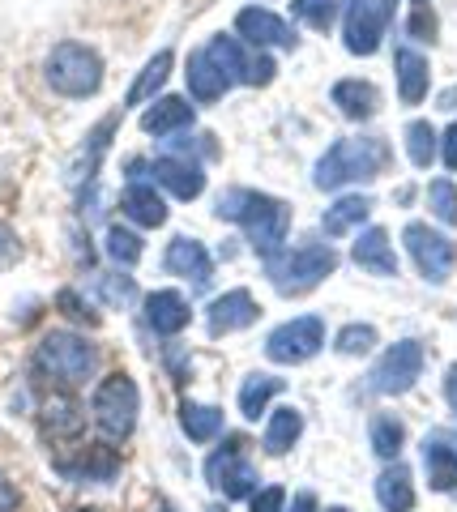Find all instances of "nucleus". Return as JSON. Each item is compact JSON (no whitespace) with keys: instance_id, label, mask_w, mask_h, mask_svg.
Listing matches in <instances>:
<instances>
[{"instance_id":"f3484780","label":"nucleus","mask_w":457,"mask_h":512,"mask_svg":"<svg viewBox=\"0 0 457 512\" xmlns=\"http://www.w3.org/2000/svg\"><path fill=\"white\" fill-rule=\"evenodd\" d=\"M163 269L167 274H176V278H188L193 286H206V278H210V269H214V261H210V252L197 244V239H188V235H180V239H171L167 244V256H163Z\"/></svg>"},{"instance_id":"7c9ffc66","label":"nucleus","mask_w":457,"mask_h":512,"mask_svg":"<svg viewBox=\"0 0 457 512\" xmlns=\"http://www.w3.org/2000/svg\"><path fill=\"white\" fill-rule=\"evenodd\" d=\"M180 423H184V436L193 444H206L223 431V410L218 406H201V402H180Z\"/></svg>"},{"instance_id":"9b49d317","label":"nucleus","mask_w":457,"mask_h":512,"mask_svg":"<svg viewBox=\"0 0 457 512\" xmlns=\"http://www.w3.org/2000/svg\"><path fill=\"white\" fill-rule=\"evenodd\" d=\"M406 252H411L415 269L428 282H445L453 274V261H457L453 239H445L432 227H423V222H411V227H406Z\"/></svg>"},{"instance_id":"09e8293b","label":"nucleus","mask_w":457,"mask_h":512,"mask_svg":"<svg viewBox=\"0 0 457 512\" xmlns=\"http://www.w3.org/2000/svg\"><path fill=\"white\" fill-rule=\"evenodd\" d=\"M329 512H351V508H329Z\"/></svg>"},{"instance_id":"423d86ee","label":"nucleus","mask_w":457,"mask_h":512,"mask_svg":"<svg viewBox=\"0 0 457 512\" xmlns=\"http://www.w3.org/2000/svg\"><path fill=\"white\" fill-rule=\"evenodd\" d=\"M94 423H99V431L107 440H129L133 427H137V410H141V393L133 376H107L99 389H94Z\"/></svg>"},{"instance_id":"7ed1b4c3","label":"nucleus","mask_w":457,"mask_h":512,"mask_svg":"<svg viewBox=\"0 0 457 512\" xmlns=\"http://www.w3.org/2000/svg\"><path fill=\"white\" fill-rule=\"evenodd\" d=\"M94 367H99V350L82 333H47L35 346V372L52 380L56 389H82Z\"/></svg>"},{"instance_id":"393cba45","label":"nucleus","mask_w":457,"mask_h":512,"mask_svg":"<svg viewBox=\"0 0 457 512\" xmlns=\"http://www.w3.org/2000/svg\"><path fill=\"white\" fill-rule=\"evenodd\" d=\"M334 103L346 120H372L376 107H381V90L372 82H359V77H346L334 86Z\"/></svg>"},{"instance_id":"bb28decb","label":"nucleus","mask_w":457,"mask_h":512,"mask_svg":"<svg viewBox=\"0 0 457 512\" xmlns=\"http://www.w3.org/2000/svg\"><path fill=\"white\" fill-rule=\"evenodd\" d=\"M376 500H381L385 512H411L415 508V483L406 466H389L381 478H376Z\"/></svg>"},{"instance_id":"a878e982","label":"nucleus","mask_w":457,"mask_h":512,"mask_svg":"<svg viewBox=\"0 0 457 512\" xmlns=\"http://www.w3.org/2000/svg\"><path fill=\"white\" fill-rule=\"evenodd\" d=\"M423 461H428V478L436 491H457V444L432 436L423 444Z\"/></svg>"},{"instance_id":"4468645a","label":"nucleus","mask_w":457,"mask_h":512,"mask_svg":"<svg viewBox=\"0 0 457 512\" xmlns=\"http://www.w3.org/2000/svg\"><path fill=\"white\" fill-rule=\"evenodd\" d=\"M235 30L252 43V47H295V30H291V22H282L278 13H270V9H240L235 13Z\"/></svg>"},{"instance_id":"58836bf2","label":"nucleus","mask_w":457,"mask_h":512,"mask_svg":"<svg viewBox=\"0 0 457 512\" xmlns=\"http://www.w3.org/2000/svg\"><path fill=\"white\" fill-rule=\"evenodd\" d=\"M56 303H60V312L73 316V320H82V325H99V316H94V312L86 308V299L77 295V291H60V295H56Z\"/></svg>"},{"instance_id":"ddd939ff","label":"nucleus","mask_w":457,"mask_h":512,"mask_svg":"<svg viewBox=\"0 0 457 512\" xmlns=\"http://www.w3.org/2000/svg\"><path fill=\"white\" fill-rule=\"evenodd\" d=\"M150 175L180 201H193L206 192V171H201L193 158H180V154H163L159 163H150Z\"/></svg>"},{"instance_id":"9d476101","label":"nucleus","mask_w":457,"mask_h":512,"mask_svg":"<svg viewBox=\"0 0 457 512\" xmlns=\"http://www.w3.org/2000/svg\"><path fill=\"white\" fill-rule=\"evenodd\" d=\"M206 52L210 60L218 64V69L227 73V82H244V86H265V82H274V60L270 56H248L244 52V43L235 39V35H214L206 43Z\"/></svg>"},{"instance_id":"49530a36","label":"nucleus","mask_w":457,"mask_h":512,"mask_svg":"<svg viewBox=\"0 0 457 512\" xmlns=\"http://www.w3.org/2000/svg\"><path fill=\"white\" fill-rule=\"evenodd\" d=\"M445 402H449V410H453V419H457V363L445 372Z\"/></svg>"},{"instance_id":"a19ab883","label":"nucleus","mask_w":457,"mask_h":512,"mask_svg":"<svg viewBox=\"0 0 457 512\" xmlns=\"http://www.w3.org/2000/svg\"><path fill=\"white\" fill-rule=\"evenodd\" d=\"M411 35L423 39V43H432V39H436V18H432V9H428V5H419V9L411 13Z\"/></svg>"},{"instance_id":"37998d69","label":"nucleus","mask_w":457,"mask_h":512,"mask_svg":"<svg viewBox=\"0 0 457 512\" xmlns=\"http://www.w3.org/2000/svg\"><path fill=\"white\" fill-rule=\"evenodd\" d=\"M129 295H133V282L124 278V274H116V278H103V299L120 303V299H129Z\"/></svg>"},{"instance_id":"20e7f679","label":"nucleus","mask_w":457,"mask_h":512,"mask_svg":"<svg viewBox=\"0 0 457 512\" xmlns=\"http://www.w3.org/2000/svg\"><path fill=\"white\" fill-rule=\"evenodd\" d=\"M43 77H47V86L56 94H65V99H90V94H99V86H103V56L73 39L56 43L43 64Z\"/></svg>"},{"instance_id":"f704fd0d","label":"nucleus","mask_w":457,"mask_h":512,"mask_svg":"<svg viewBox=\"0 0 457 512\" xmlns=\"http://www.w3.org/2000/svg\"><path fill=\"white\" fill-rule=\"evenodd\" d=\"M406 154H411L415 167H428L436 158V133L428 120H415L411 128H406Z\"/></svg>"},{"instance_id":"412c9836","label":"nucleus","mask_w":457,"mask_h":512,"mask_svg":"<svg viewBox=\"0 0 457 512\" xmlns=\"http://www.w3.org/2000/svg\"><path fill=\"white\" fill-rule=\"evenodd\" d=\"M351 261L372 269V274H385V278L398 274V256H393V244H389L385 227H368L364 235H359L355 248H351Z\"/></svg>"},{"instance_id":"4c0bfd02","label":"nucleus","mask_w":457,"mask_h":512,"mask_svg":"<svg viewBox=\"0 0 457 512\" xmlns=\"http://www.w3.org/2000/svg\"><path fill=\"white\" fill-rule=\"evenodd\" d=\"M376 346V329L372 325H346L338 333V355H368Z\"/></svg>"},{"instance_id":"1a4fd4ad","label":"nucleus","mask_w":457,"mask_h":512,"mask_svg":"<svg viewBox=\"0 0 457 512\" xmlns=\"http://www.w3.org/2000/svg\"><path fill=\"white\" fill-rule=\"evenodd\" d=\"M321 346H325V320L321 316H295L270 333L265 355L274 363H308Z\"/></svg>"},{"instance_id":"6ab92c4d","label":"nucleus","mask_w":457,"mask_h":512,"mask_svg":"<svg viewBox=\"0 0 457 512\" xmlns=\"http://www.w3.org/2000/svg\"><path fill=\"white\" fill-rule=\"evenodd\" d=\"M193 124V103L180 99V94H163V99H154L146 107V116H141V133L150 137H171L180 133V128Z\"/></svg>"},{"instance_id":"8fccbe9b","label":"nucleus","mask_w":457,"mask_h":512,"mask_svg":"<svg viewBox=\"0 0 457 512\" xmlns=\"http://www.w3.org/2000/svg\"><path fill=\"white\" fill-rule=\"evenodd\" d=\"M214 512H223V508H214Z\"/></svg>"},{"instance_id":"dca6fc26","label":"nucleus","mask_w":457,"mask_h":512,"mask_svg":"<svg viewBox=\"0 0 457 512\" xmlns=\"http://www.w3.org/2000/svg\"><path fill=\"white\" fill-rule=\"evenodd\" d=\"M82 427H86L82 406H77L73 397H69V389L43 402V410H39V431H43L47 440H56V444L77 440V436H82Z\"/></svg>"},{"instance_id":"f8f14e48","label":"nucleus","mask_w":457,"mask_h":512,"mask_svg":"<svg viewBox=\"0 0 457 512\" xmlns=\"http://www.w3.org/2000/svg\"><path fill=\"white\" fill-rule=\"evenodd\" d=\"M419 372H423V346H419V342H393L385 355H381V363H376L372 389L398 397V393H406V389H415Z\"/></svg>"},{"instance_id":"a211bd4d","label":"nucleus","mask_w":457,"mask_h":512,"mask_svg":"<svg viewBox=\"0 0 457 512\" xmlns=\"http://www.w3.org/2000/svg\"><path fill=\"white\" fill-rule=\"evenodd\" d=\"M146 320H150V329L159 333V338H171V333L188 329L193 308H188V299L180 291H150L146 295Z\"/></svg>"},{"instance_id":"4be33fe9","label":"nucleus","mask_w":457,"mask_h":512,"mask_svg":"<svg viewBox=\"0 0 457 512\" xmlns=\"http://www.w3.org/2000/svg\"><path fill=\"white\" fill-rule=\"evenodd\" d=\"M56 470L69 474V478H86V483H90V478H94V483H107V478H116L120 457L112 453V448H103V444H90V448H82V453H77V461L60 457Z\"/></svg>"},{"instance_id":"c756f323","label":"nucleus","mask_w":457,"mask_h":512,"mask_svg":"<svg viewBox=\"0 0 457 512\" xmlns=\"http://www.w3.org/2000/svg\"><path fill=\"white\" fill-rule=\"evenodd\" d=\"M368 214H372V197L355 192V197H338L334 205H329L325 218H321V227H325L329 235H342V231L359 227V222H368Z\"/></svg>"},{"instance_id":"f03ea898","label":"nucleus","mask_w":457,"mask_h":512,"mask_svg":"<svg viewBox=\"0 0 457 512\" xmlns=\"http://www.w3.org/2000/svg\"><path fill=\"white\" fill-rule=\"evenodd\" d=\"M389 146L381 137H346V141H334L325 154L312 180L317 188L334 192V188H346V184H364V180H376L385 167H389Z\"/></svg>"},{"instance_id":"c85d7f7f","label":"nucleus","mask_w":457,"mask_h":512,"mask_svg":"<svg viewBox=\"0 0 457 512\" xmlns=\"http://www.w3.org/2000/svg\"><path fill=\"white\" fill-rule=\"evenodd\" d=\"M278 393H282V380H278V376L248 372V380L240 384V414H244L248 423H252V419H261L265 406H270Z\"/></svg>"},{"instance_id":"de8ad7c7","label":"nucleus","mask_w":457,"mask_h":512,"mask_svg":"<svg viewBox=\"0 0 457 512\" xmlns=\"http://www.w3.org/2000/svg\"><path fill=\"white\" fill-rule=\"evenodd\" d=\"M287 512H317V495H312V491H299Z\"/></svg>"},{"instance_id":"b1692460","label":"nucleus","mask_w":457,"mask_h":512,"mask_svg":"<svg viewBox=\"0 0 457 512\" xmlns=\"http://www.w3.org/2000/svg\"><path fill=\"white\" fill-rule=\"evenodd\" d=\"M393 64H398V94H402V103H423V99H428V86H432L428 60H423L415 47H402V52L393 56Z\"/></svg>"},{"instance_id":"5701e85b","label":"nucleus","mask_w":457,"mask_h":512,"mask_svg":"<svg viewBox=\"0 0 457 512\" xmlns=\"http://www.w3.org/2000/svg\"><path fill=\"white\" fill-rule=\"evenodd\" d=\"M120 210L129 214L137 227H163V222H167V201L159 197V188H150V184H141V180H133L129 188H124Z\"/></svg>"},{"instance_id":"72a5a7b5","label":"nucleus","mask_w":457,"mask_h":512,"mask_svg":"<svg viewBox=\"0 0 457 512\" xmlns=\"http://www.w3.org/2000/svg\"><path fill=\"white\" fill-rule=\"evenodd\" d=\"M103 248H107V256H112V261H120V265H137V261H141V239H137V231H129V227H107Z\"/></svg>"},{"instance_id":"473e14b6","label":"nucleus","mask_w":457,"mask_h":512,"mask_svg":"<svg viewBox=\"0 0 457 512\" xmlns=\"http://www.w3.org/2000/svg\"><path fill=\"white\" fill-rule=\"evenodd\" d=\"M402 444H406V431H402L398 419H376L372 423V448H376V457H381V461L398 457Z\"/></svg>"},{"instance_id":"e433bc0d","label":"nucleus","mask_w":457,"mask_h":512,"mask_svg":"<svg viewBox=\"0 0 457 512\" xmlns=\"http://www.w3.org/2000/svg\"><path fill=\"white\" fill-rule=\"evenodd\" d=\"M334 9H338V0H295L291 13L304 26H317V30H329V22H334Z\"/></svg>"},{"instance_id":"a18cd8bd","label":"nucleus","mask_w":457,"mask_h":512,"mask_svg":"<svg viewBox=\"0 0 457 512\" xmlns=\"http://www.w3.org/2000/svg\"><path fill=\"white\" fill-rule=\"evenodd\" d=\"M18 504H22V495H18V487L9 483L5 474H0V512H18Z\"/></svg>"},{"instance_id":"2f4dec72","label":"nucleus","mask_w":457,"mask_h":512,"mask_svg":"<svg viewBox=\"0 0 457 512\" xmlns=\"http://www.w3.org/2000/svg\"><path fill=\"white\" fill-rule=\"evenodd\" d=\"M299 431H304V414L282 406L270 419V427H265V448H270V453H287V448L299 440Z\"/></svg>"},{"instance_id":"c9c22d12","label":"nucleus","mask_w":457,"mask_h":512,"mask_svg":"<svg viewBox=\"0 0 457 512\" xmlns=\"http://www.w3.org/2000/svg\"><path fill=\"white\" fill-rule=\"evenodd\" d=\"M428 201H432V214L440 222L457 227V184L453 180H432L428 184Z\"/></svg>"},{"instance_id":"2eb2a0df","label":"nucleus","mask_w":457,"mask_h":512,"mask_svg":"<svg viewBox=\"0 0 457 512\" xmlns=\"http://www.w3.org/2000/svg\"><path fill=\"white\" fill-rule=\"evenodd\" d=\"M257 320H261V308L248 291H227L210 303V333L214 338H227V333L248 329V325H257Z\"/></svg>"},{"instance_id":"79ce46f5","label":"nucleus","mask_w":457,"mask_h":512,"mask_svg":"<svg viewBox=\"0 0 457 512\" xmlns=\"http://www.w3.org/2000/svg\"><path fill=\"white\" fill-rule=\"evenodd\" d=\"M282 487H265V491H257L252 495V512H282Z\"/></svg>"},{"instance_id":"0eeeda50","label":"nucleus","mask_w":457,"mask_h":512,"mask_svg":"<svg viewBox=\"0 0 457 512\" xmlns=\"http://www.w3.org/2000/svg\"><path fill=\"white\" fill-rule=\"evenodd\" d=\"M398 0H346V22H342V43L351 56H372L385 39V26L393 22Z\"/></svg>"},{"instance_id":"ea45409f","label":"nucleus","mask_w":457,"mask_h":512,"mask_svg":"<svg viewBox=\"0 0 457 512\" xmlns=\"http://www.w3.org/2000/svg\"><path fill=\"white\" fill-rule=\"evenodd\" d=\"M18 261H22V239L13 235L9 222H0V269L18 265Z\"/></svg>"},{"instance_id":"f257e3e1","label":"nucleus","mask_w":457,"mask_h":512,"mask_svg":"<svg viewBox=\"0 0 457 512\" xmlns=\"http://www.w3.org/2000/svg\"><path fill=\"white\" fill-rule=\"evenodd\" d=\"M214 214L223 222H235L265 261L282 252V239H287V227H291L287 201L265 197V192H257V188H227L223 197H218Z\"/></svg>"},{"instance_id":"cd10ccee","label":"nucleus","mask_w":457,"mask_h":512,"mask_svg":"<svg viewBox=\"0 0 457 512\" xmlns=\"http://www.w3.org/2000/svg\"><path fill=\"white\" fill-rule=\"evenodd\" d=\"M171 64H176V56H171V52L150 56V60H146V69L137 73V82L129 86V94H124V107H141V103H150L154 94L163 90L167 77H171Z\"/></svg>"},{"instance_id":"c03bdc74","label":"nucleus","mask_w":457,"mask_h":512,"mask_svg":"<svg viewBox=\"0 0 457 512\" xmlns=\"http://www.w3.org/2000/svg\"><path fill=\"white\" fill-rule=\"evenodd\" d=\"M440 154H445V167L457 171V120L445 128V141H440Z\"/></svg>"},{"instance_id":"aec40b11","label":"nucleus","mask_w":457,"mask_h":512,"mask_svg":"<svg viewBox=\"0 0 457 512\" xmlns=\"http://www.w3.org/2000/svg\"><path fill=\"white\" fill-rule=\"evenodd\" d=\"M184 77H188V90H193V99H197V103H218V99L227 94V86H231V82H227V73L210 60L206 47L188 56Z\"/></svg>"},{"instance_id":"39448f33","label":"nucleus","mask_w":457,"mask_h":512,"mask_svg":"<svg viewBox=\"0 0 457 512\" xmlns=\"http://www.w3.org/2000/svg\"><path fill=\"white\" fill-rule=\"evenodd\" d=\"M338 265V252L329 244H304L295 252L270 256V282L278 295H308L312 286H321Z\"/></svg>"},{"instance_id":"6e6552de","label":"nucleus","mask_w":457,"mask_h":512,"mask_svg":"<svg viewBox=\"0 0 457 512\" xmlns=\"http://www.w3.org/2000/svg\"><path fill=\"white\" fill-rule=\"evenodd\" d=\"M244 444H248L244 436H227V440L210 453V461H206L210 487H218V491L227 495V500H244V495L257 487V470H252Z\"/></svg>"}]
</instances>
